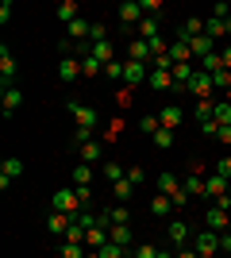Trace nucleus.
Here are the masks:
<instances>
[{"instance_id":"1","label":"nucleus","mask_w":231,"mask_h":258,"mask_svg":"<svg viewBox=\"0 0 231 258\" xmlns=\"http://www.w3.org/2000/svg\"><path fill=\"white\" fill-rule=\"evenodd\" d=\"M50 212L77 216V212H81V197H77V189H54V193H50Z\"/></svg>"},{"instance_id":"2","label":"nucleus","mask_w":231,"mask_h":258,"mask_svg":"<svg viewBox=\"0 0 231 258\" xmlns=\"http://www.w3.org/2000/svg\"><path fill=\"white\" fill-rule=\"evenodd\" d=\"M66 108L73 112V119H77V131H97V127H100V112H97V108L81 104V100H69Z\"/></svg>"},{"instance_id":"3","label":"nucleus","mask_w":231,"mask_h":258,"mask_svg":"<svg viewBox=\"0 0 231 258\" xmlns=\"http://www.w3.org/2000/svg\"><path fill=\"white\" fill-rule=\"evenodd\" d=\"M185 93H193L197 100H216V85H212V74H200V70H197V77L189 81Z\"/></svg>"},{"instance_id":"4","label":"nucleus","mask_w":231,"mask_h":258,"mask_svg":"<svg viewBox=\"0 0 231 258\" xmlns=\"http://www.w3.org/2000/svg\"><path fill=\"white\" fill-rule=\"evenodd\" d=\"M123 81L127 85H143V81H150V66L146 62H131V58H123Z\"/></svg>"},{"instance_id":"5","label":"nucleus","mask_w":231,"mask_h":258,"mask_svg":"<svg viewBox=\"0 0 231 258\" xmlns=\"http://www.w3.org/2000/svg\"><path fill=\"white\" fill-rule=\"evenodd\" d=\"M193 250L197 254H220V231H197Z\"/></svg>"},{"instance_id":"6","label":"nucleus","mask_w":231,"mask_h":258,"mask_svg":"<svg viewBox=\"0 0 231 258\" xmlns=\"http://www.w3.org/2000/svg\"><path fill=\"white\" fill-rule=\"evenodd\" d=\"M204 197H212L216 205H223V201H227V177H220V173L204 177Z\"/></svg>"},{"instance_id":"7","label":"nucleus","mask_w":231,"mask_h":258,"mask_svg":"<svg viewBox=\"0 0 231 258\" xmlns=\"http://www.w3.org/2000/svg\"><path fill=\"white\" fill-rule=\"evenodd\" d=\"M204 224H208V231H227L231 212H227V208H220V205H212L208 212H204Z\"/></svg>"},{"instance_id":"8","label":"nucleus","mask_w":231,"mask_h":258,"mask_svg":"<svg viewBox=\"0 0 231 258\" xmlns=\"http://www.w3.org/2000/svg\"><path fill=\"white\" fill-rule=\"evenodd\" d=\"M0 85L4 89L16 85V58L8 54V46H0Z\"/></svg>"},{"instance_id":"9","label":"nucleus","mask_w":231,"mask_h":258,"mask_svg":"<svg viewBox=\"0 0 231 258\" xmlns=\"http://www.w3.org/2000/svg\"><path fill=\"white\" fill-rule=\"evenodd\" d=\"M120 23L139 27V23H143V4H139V0H123L120 4Z\"/></svg>"},{"instance_id":"10","label":"nucleus","mask_w":231,"mask_h":258,"mask_svg":"<svg viewBox=\"0 0 231 258\" xmlns=\"http://www.w3.org/2000/svg\"><path fill=\"white\" fill-rule=\"evenodd\" d=\"M127 58H131V62H146L154 70V54H150V43H146V39H135V43L127 46Z\"/></svg>"},{"instance_id":"11","label":"nucleus","mask_w":231,"mask_h":258,"mask_svg":"<svg viewBox=\"0 0 231 258\" xmlns=\"http://www.w3.org/2000/svg\"><path fill=\"white\" fill-rule=\"evenodd\" d=\"M69 227H73V216H66V212H50L46 216V231H50V235H66Z\"/></svg>"},{"instance_id":"12","label":"nucleus","mask_w":231,"mask_h":258,"mask_svg":"<svg viewBox=\"0 0 231 258\" xmlns=\"http://www.w3.org/2000/svg\"><path fill=\"white\" fill-rule=\"evenodd\" d=\"M20 173H23V162L20 158H4V166H0V189H8Z\"/></svg>"},{"instance_id":"13","label":"nucleus","mask_w":231,"mask_h":258,"mask_svg":"<svg viewBox=\"0 0 231 258\" xmlns=\"http://www.w3.org/2000/svg\"><path fill=\"white\" fill-rule=\"evenodd\" d=\"M108 243H116V247L131 250V224H112L108 227Z\"/></svg>"},{"instance_id":"14","label":"nucleus","mask_w":231,"mask_h":258,"mask_svg":"<svg viewBox=\"0 0 231 258\" xmlns=\"http://www.w3.org/2000/svg\"><path fill=\"white\" fill-rule=\"evenodd\" d=\"M158 119H162V127H166V131H177V127H181V119H185V112H181L177 104H166Z\"/></svg>"},{"instance_id":"15","label":"nucleus","mask_w":231,"mask_h":258,"mask_svg":"<svg viewBox=\"0 0 231 258\" xmlns=\"http://www.w3.org/2000/svg\"><path fill=\"white\" fill-rule=\"evenodd\" d=\"M170 58H174V66H181V62H193V50H189V39H181V35H177L174 43H170Z\"/></svg>"},{"instance_id":"16","label":"nucleus","mask_w":231,"mask_h":258,"mask_svg":"<svg viewBox=\"0 0 231 258\" xmlns=\"http://www.w3.org/2000/svg\"><path fill=\"white\" fill-rule=\"evenodd\" d=\"M89 35H93V23H89L85 16H77V20L69 23V43H85Z\"/></svg>"},{"instance_id":"17","label":"nucleus","mask_w":231,"mask_h":258,"mask_svg":"<svg viewBox=\"0 0 231 258\" xmlns=\"http://www.w3.org/2000/svg\"><path fill=\"white\" fill-rule=\"evenodd\" d=\"M58 77H62V81H77V77H81V62H77V58H62V62H58Z\"/></svg>"},{"instance_id":"18","label":"nucleus","mask_w":231,"mask_h":258,"mask_svg":"<svg viewBox=\"0 0 231 258\" xmlns=\"http://www.w3.org/2000/svg\"><path fill=\"white\" fill-rule=\"evenodd\" d=\"M170 243H174V247H185L189 243V224L185 220H170Z\"/></svg>"},{"instance_id":"19","label":"nucleus","mask_w":231,"mask_h":258,"mask_svg":"<svg viewBox=\"0 0 231 258\" xmlns=\"http://www.w3.org/2000/svg\"><path fill=\"white\" fill-rule=\"evenodd\" d=\"M197 70H200V74H220V70H223V54L212 50L208 58H200V62H197Z\"/></svg>"},{"instance_id":"20","label":"nucleus","mask_w":231,"mask_h":258,"mask_svg":"<svg viewBox=\"0 0 231 258\" xmlns=\"http://www.w3.org/2000/svg\"><path fill=\"white\" fill-rule=\"evenodd\" d=\"M177 189H181V181H177V173H170V170H162V173H158V193L174 197Z\"/></svg>"},{"instance_id":"21","label":"nucleus","mask_w":231,"mask_h":258,"mask_svg":"<svg viewBox=\"0 0 231 258\" xmlns=\"http://www.w3.org/2000/svg\"><path fill=\"white\" fill-rule=\"evenodd\" d=\"M146 85L158 89V93H162V89H174V74H170V70H150V81H146Z\"/></svg>"},{"instance_id":"22","label":"nucleus","mask_w":231,"mask_h":258,"mask_svg":"<svg viewBox=\"0 0 231 258\" xmlns=\"http://www.w3.org/2000/svg\"><path fill=\"white\" fill-rule=\"evenodd\" d=\"M20 104H23V93H20V85L4 89V116H12V112H16Z\"/></svg>"},{"instance_id":"23","label":"nucleus","mask_w":231,"mask_h":258,"mask_svg":"<svg viewBox=\"0 0 231 258\" xmlns=\"http://www.w3.org/2000/svg\"><path fill=\"white\" fill-rule=\"evenodd\" d=\"M181 189H185L189 197H204V177L189 170V177H185V181H181Z\"/></svg>"},{"instance_id":"24","label":"nucleus","mask_w":231,"mask_h":258,"mask_svg":"<svg viewBox=\"0 0 231 258\" xmlns=\"http://www.w3.org/2000/svg\"><path fill=\"white\" fill-rule=\"evenodd\" d=\"M89 54H93V58H97L100 66L116 62V50H112V43H97V46H89Z\"/></svg>"},{"instance_id":"25","label":"nucleus","mask_w":231,"mask_h":258,"mask_svg":"<svg viewBox=\"0 0 231 258\" xmlns=\"http://www.w3.org/2000/svg\"><path fill=\"white\" fill-rule=\"evenodd\" d=\"M93 185V170H89V162L73 166V189H89Z\"/></svg>"},{"instance_id":"26","label":"nucleus","mask_w":231,"mask_h":258,"mask_svg":"<svg viewBox=\"0 0 231 258\" xmlns=\"http://www.w3.org/2000/svg\"><path fill=\"white\" fill-rule=\"evenodd\" d=\"M54 16H58V20H62V23H66V27H69V23L77 20V0H62Z\"/></svg>"},{"instance_id":"27","label":"nucleus","mask_w":231,"mask_h":258,"mask_svg":"<svg viewBox=\"0 0 231 258\" xmlns=\"http://www.w3.org/2000/svg\"><path fill=\"white\" fill-rule=\"evenodd\" d=\"M77 154H81V162H89V166H93V162H100V143L89 139L85 147H77Z\"/></svg>"},{"instance_id":"28","label":"nucleus","mask_w":231,"mask_h":258,"mask_svg":"<svg viewBox=\"0 0 231 258\" xmlns=\"http://www.w3.org/2000/svg\"><path fill=\"white\" fill-rule=\"evenodd\" d=\"M85 243L93 250H100L104 243H108V227H89V235H85Z\"/></svg>"},{"instance_id":"29","label":"nucleus","mask_w":231,"mask_h":258,"mask_svg":"<svg viewBox=\"0 0 231 258\" xmlns=\"http://www.w3.org/2000/svg\"><path fill=\"white\" fill-rule=\"evenodd\" d=\"M100 173H104V177H108L112 185L120 181V177H127V170H123L120 162H100Z\"/></svg>"},{"instance_id":"30","label":"nucleus","mask_w":231,"mask_h":258,"mask_svg":"<svg viewBox=\"0 0 231 258\" xmlns=\"http://www.w3.org/2000/svg\"><path fill=\"white\" fill-rule=\"evenodd\" d=\"M100 74H104V66H100L93 54H85V58H81V77H100Z\"/></svg>"},{"instance_id":"31","label":"nucleus","mask_w":231,"mask_h":258,"mask_svg":"<svg viewBox=\"0 0 231 258\" xmlns=\"http://www.w3.org/2000/svg\"><path fill=\"white\" fill-rule=\"evenodd\" d=\"M139 39H146V43L158 39V20H154V16H143V23H139Z\"/></svg>"},{"instance_id":"32","label":"nucleus","mask_w":231,"mask_h":258,"mask_svg":"<svg viewBox=\"0 0 231 258\" xmlns=\"http://www.w3.org/2000/svg\"><path fill=\"white\" fill-rule=\"evenodd\" d=\"M150 212H154V216H170V212H174V201H170L166 193H158V197L150 201Z\"/></svg>"},{"instance_id":"33","label":"nucleus","mask_w":231,"mask_h":258,"mask_svg":"<svg viewBox=\"0 0 231 258\" xmlns=\"http://www.w3.org/2000/svg\"><path fill=\"white\" fill-rule=\"evenodd\" d=\"M212 119H216L220 127H227V123H231V104H227V100H216V112H212Z\"/></svg>"},{"instance_id":"34","label":"nucleus","mask_w":231,"mask_h":258,"mask_svg":"<svg viewBox=\"0 0 231 258\" xmlns=\"http://www.w3.org/2000/svg\"><path fill=\"white\" fill-rule=\"evenodd\" d=\"M131 189H135V185L127 181V177H120V181L112 185V197H116V201H120V205H123V201H127V197H131Z\"/></svg>"},{"instance_id":"35","label":"nucleus","mask_w":231,"mask_h":258,"mask_svg":"<svg viewBox=\"0 0 231 258\" xmlns=\"http://www.w3.org/2000/svg\"><path fill=\"white\" fill-rule=\"evenodd\" d=\"M204 35H208V39H220V35H227L223 20H216V16H212V20H204Z\"/></svg>"},{"instance_id":"36","label":"nucleus","mask_w":231,"mask_h":258,"mask_svg":"<svg viewBox=\"0 0 231 258\" xmlns=\"http://www.w3.org/2000/svg\"><path fill=\"white\" fill-rule=\"evenodd\" d=\"M150 143H154V147H158V151H170V147H174V131H158V135H150Z\"/></svg>"},{"instance_id":"37","label":"nucleus","mask_w":231,"mask_h":258,"mask_svg":"<svg viewBox=\"0 0 231 258\" xmlns=\"http://www.w3.org/2000/svg\"><path fill=\"white\" fill-rule=\"evenodd\" d=\"M108 220H112V224H131V212H127V205L108 208Z\"/></svg>"},{"instance_id":"38","label":"nucleus","mask_w":231,"mask_h":258,"mask_svg":"<svg viewBox=\"0 0 231 258\" xmlns=\"http://www.w3.org/2000/svg\"><path fill=\"white\" fill-rule=\"evenodd\" d=\"M131 254H135V258H162V250L154 247V243H139V247H135Z\"/></svg>"},{"instance_id":"39","label":"nucleus","mask_w":231,"mask_h":258,"mask_svg":"<svg viewBox=\"0 0 231 258\" xmlns=\"http://www.w3.org/2000/svg\"><path fill=\"white\" fill-rule=\"evenodd\" d=\"M97 43H108V27H104V23H93V35H89V46H97Z\"/></svg>"},{"instance_id":"40","label":"nucleus","mask_w":231,"mask_h":258,"mask_svg":"<svg viewBox=\"0 0 231 258\" xmlns=\"http://www.w3.org/2000/svg\"><path fill=\"white\" fill-rule=\"evenodd\" d=\"M220 100V97H216ZM216 100H197V119H212V112H216Z\"/></svg>"},{"instance_id":"41","label":"nucleus","mask_w":231,"mask_h":258,"mask_svg":"<svg viewBox=\"0 0 231 258\" xmlns=\"http://www.w3.org/2000/svg\"><path fill=\"white\" fill-rule=\"evenodd\" d=\"M62 258H85V243H62Z\"/></svg>"},{"instance_id":"42","label":"nucleus","mask_w":231,"mask_h":258,"mask_svg":"<svg viewBox=\"0 0 231 258\" xmlns=\"http://www.w3.org/2000/svg\"><path fill=\"white\" fill-rule=\"evenodd\" d=\"M85 235H89V227H81V224H73L66 231V243H85Z\"/></svg>"},{"instance_id":"43","label":"nucleus","mask_w":231,"mask_h":258,"mask_svg":"<svg viewBox=\"0 0 231 258\" xmlns=\"http://www.w3.org/2000/svg\"><path fill=\"white\" fill-rule=\"evenodd\" d=\"M139 4H143V16H154V20L162 16V0H139Z\"/></svg>"},{"instance_id":"44","label":"nucleus","mask_w":231,"mask_h":258,"mask_svg":"<svg viewBox=\"0 0 231 258\" xmlns=\"http://www.w3.org/2000/svg\"><path fill=\"white\" fill-rule=\"evenodd\" d=\"M123 254H127V250L116 247V243H104V247H100V258H123Z\"/></svg>"},{"instance_id":"45","label":"nucleus","mask_w":231,"mask_h":258,"mask_svg":"<svg viewBox=\"0 0 231 258\" xmlns=\"http://www.w3.org/2000/svg\"><path fill=\"white\" fill-rule=\"evenodd\" d=\"M127 181H131V185H143V181H146L143 166H127Z\"/></svg>"},{"instance_id":"46","label":"nucleus","mask_w":231,"mask_h":258,"mask_svg":"<svg viewBox=\"0 0 231 258\" xmlns=\"http://www.w3.org/2000/svg\"><path fill=\"white\" fill-rule=\"evenodd\" d=\"M104 77H123V62H120V58L104 66Z\"/></svg>"},{"instance_id":"47","label":"nucleus","mask_w":231,"mask_h":258,"mask_svg":"<svg viewBox=\"0 0 231 258\" xmlns=\"http://www.w3.org/2000/svg\"><path fill=\"white\" fill-rule=\"evenodd\" d=\"M170 201H174V208H185V205H189V201H193V197H189V193H185V189H177V193H174V197H170Z\"/></svg>"},{"instance_id":"48","label":"nucleus","mask_w":231,"mask_h":258,"mask_svg":"<svg viewBox=\"0 0 231 258\" xmlns=\"http://www.w3.org/2000/svg\"><path fill=\"white\" fill-rule=\"evenodd\" d=\"M200 131H204V135H220V123H216V119H200Z\"/></svg>"},{"instance_id":"49","label":"nucleus","mask_w":231,"mask_h":258,"mask_svg":"<svg viewBox=\"0 0 231 258\" xmlns=\"http://www.w3.org/2000/svg\"><path fill=\"white\" fill-rule=\"evenodd\" d=\"M216 173H220V177H227V181H231V158H220V166H216Z\"/></svg>"},{"instance_id":"50","label":"nucleus","mask_w":231,"mask_h":258,"mask_svg":"<svg viewBox=\"0 0 231 258\" xmlns=\"http://www.w3.org/2000/svg\"><path fill=\"white\" fill-rule=\"evenodd\" d=\"M220 250H223V254H231V231H220Z\"/></svg>"},{"instance_id":"51","label":"nucleus","mask_w":231,"mask_h":258,"mask_svg":"<svg viewBox=\"0 0 231 258\" xmlns=\"http://www.w3.org/2000/svg\"><path fill=\"white\" fill-rule=\"evenodd\" d=\"M12 20V0H4V4H0V23H8Z\"/></svg>"},{"instance_id":"52","label":"nucleus","mask_w":231,"mask_h":258,"mask_svg":"<svg viewBox=\"0 0 231 258\" xmlns=\"http://www.w3.org/2000/svg\"><path fill=\"white\" fill-rule=\"evenodd\" d=\"M174 258H200V254H197V250H193V247H181V250H177Z\"/></svg>"},{"instance_id":"53","label":"nucleus","mask_w":231,"mask_h":258,"mask_svg":"<svg viewBox=\"0 0 231 258\" xmlns=\"http://www.w3.org/2000/svg\"><path fill=\"white\" fill-rule=\"evenodd\" d=\"M216 139H220V143H231V123H227V127H220V135H216Z\"/></svg>"},{"instance_id":"54","label":"nucleus","mask_w":231,"mask_h":258,"mask_svg":"<svg viewBox=\"0 0 231 258\" xmlns=\"http://www.w3.org/2000/svg\"><path fill=\"white\" fill-rule=\"evenodd\" d=\"M223 70H231V46H223Z\"/></svg>"},{"instance_id":"55","label":"nucleus","mask_w":231,"mask_h":258,"mask_svg":"<svg viewBox=\"0 0 231 258\" xmlns=\"http://www.w3.org/2000/svg\"><path fill=\"white\" fill-rule=\"evenodd\" d=\"M223 100H227V104H231V89H223Z\"/></svg>"},{"instance_id":"56","label":"nucleus","mask_w":231,"mask_h":258,"mask_svg":"<svg viewBox=\"0 0 231 258\" xmlns=\"http://www.w3.org/2000/svg\"><path fill=\"white\" fill-rule=\"evenodd\" d=\"M85 258H100V250H89V254H85Z\"/></svg>"},{"instance_id":"57","label":"nucleus","mask_w":231,"mask_h":258,"mask_svg":"<svg viewBox=\"0 0 231 258\" xmlns=\"http://www.w3.org/2000/svg\"><path fill=\"white\" fill-rule=\"evenodd\" d=\"M223 27H227V35H231V16H227V20H223Z\"/></svg>"},{"instance_id":"58","label":"nucleus","mask_w":231,"mask_h":258,"mask_svg":"<svg viewBox=\"0 0 231 258\" xmlns=\"http://www.w3.org/2000/svg\"><path fill=\"white\" fill-rule=\"evenodd\" d=\"M227 201H231V181H227Z\"/></svg>"},{"instance_id":"59","label":"nucleus","mask_w":231,"mask_h":258,"mask_svg":"<svg viewBox=\"0 0 231 258\" xmlns=\"http://www.w3.org/2000/svg\"><path fill=\"white\" fill-rule=\"evenodd\" d=\"M200 258H216V254H200Z\"/></svg>"},{"instance_id":"60","label":"nucleus","mask_w":231,"mask_h":258,"mask_svg":"<svg viewBox=\"0 0 231 258\" xmlns=\"http://www.w3.org/2000/svg\"><path fill=\"white\" fill-rule=\"evenodd\" d=\"M227 231H231V224H227Z\"/></svg>"},{"instance_id":"61","label":"nucleus","mask_w":231,"mask_h":258,"mask_svg":"<svg viewBox=\"0 0 231 258\" xmlns=\"http://www.w3.org/2000/svg\"><path fill=\"white\" fill-rule=\"evenodd\" d=\"M227 258H231V254H227Z\"/></svg>"}]
</instances>
